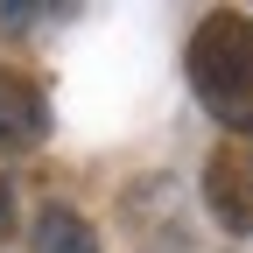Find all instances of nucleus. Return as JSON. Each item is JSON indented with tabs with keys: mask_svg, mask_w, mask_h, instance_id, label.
Wrapping results in <instances>:
<instances>
[{
	"mask_svg": "<svg viewBox=\"0 0 253 253\" xmlns=\"http://www.w3.org/2000/svg\"><path fill=\"white\" fill-rule=\"evenodd\" d=\"M190 91L232 134H253V14L211 7L190 36Z\"/></svg>",
	"mask_w": 253,
	"mask_h": 253,
	"instance_id": "f257e3e1",
	"label": "nucleus"
},
{
	"mask_svg": "<svg viewBox=\"0 0 253 253\" xmlns=\"http://www.w3.org/2000/svg\"><path fill=\"white\" fill-rule=\"evenodd\" d=\"M204 204L225 232H253V141H218L204 162Z\"/></svg>",
	"mask_w": 253,
	"mask_h": 253,
	"instance_id": "f03ea898",
	"label": "nucleus"
},
{
	"mask_svg": "<svg viewBox=\"0 0 253 253\" xmlns=\"http://www.w3.org/2000/svg\"><path fill=\"white\" fill-rule=\"evenodd\" d=\"M49 141V99L36 91V78L0 71V148H42Z\"/></svg>",
	"mask_w": 253,
	"mask_h": 253,
	"instance_id": "7ed1b4c3",
	"label": "nucleus"
},
{
	"mask_svg": "<svg viewBox=\"0 0 253 253\" xmlns=\"http://www.w3.org/2000/svg\"><path fill=\"white\" fill-rule=\"evenodd\" d=\"M28 253H99V232H91L71 204H49V211L36 218V239H28Z\"/></svg>",
	"mask_w": 253,
	"mask_h": 253,
	"instance_id": "20e7f679",
	"label": "nucleus"
},
{
	"mask_svg": "<svg viewBox=\"0 0 253 253\" xmlns=\"http://www.w3.org/2000/svg\"><path fill=\"white\" fill-rule=\"evenodd\" d=\"M7 204H14V190H7V176H0V218H7Z\"/></svg>",
	"mask_w": 253,
	"mask_h": 253,
	"instance_id": "39448f33",
	"label": "nucleus"
}]
</instances>
